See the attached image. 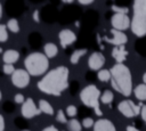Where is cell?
<instances>
[{
	"label": "cell",
	"mask_w": 146,
	"mask_h": 131,
	"mask_svg": "<svg viewBox=\"0 0 146 131\" xmlns=\"http://www.w3.org/2000/svg\"><path fill=\"white\" fill-rule=\"evenodd\" d=\"M68 68L58 66L49 71L39 82L38 88L41 92L50 96H60L68 85Z\"/></svg>",
	"instance_id": "1"
},
{
	"label": "cell",
	"mask_w": 146,
	"mask_h": 131,
	"mask_svg": "<svg viewBox=\"0 0 146 131\" xmlns=\"http://www.w3.org/2000/svg\"><path fill=\"white\" fill-rule=\"evenodd\" d=\"M111 84L115 91L128 97L132 92V77L124 64H115L111 69Z\"/></svg>",
	"instance_id": "2"
},
{
	"label": "cell",
	"mask_w": 146,
	"mask_h": 131,
	"mask_svg": "<svg viewBox=\"0 0 146 131\" xmlns=\"http://www.w3.org/2000/svg\"><path fill=\"white\" fill-rule=\"evenodd\" d=\"M130 28L138 38L146 35V0H136L133 2V16Z\"/></svg>",
	"instance_id": "3"
},
{
	"label": "cell",
	"mask_w": 146,
	"mask_h": 131,
	"mask_svg": "<svg viewBox=\"0 0 146 131\" xmlns=\"http://www.w3.org/2000/svg\"><path fill=\"white\" fill-rule=\"evenodd\" d=\"M24 65L30 75L38 76L46 73V71L49 67V60L44 54L32 52L25 58Z\"/></svg>",
	"instance_id": "4"
},
{
	"label": "cell",
	"mask_w": 146,
	"mask_h": 131,
	"mask_svg": "<svg viewBox=\"0 0 146 131\" xmlns=\"http://www.w3.org/2000/svg\"><path fill=\"white\" fill-rule=\"evenodd\" d=\"M80 99L86 106L94 108L96 115H98V116L103 115V112L99 108L100 91L95 84H89L86 88H83L82 91L80 92Z\"/></svg>",
	"instance_id": "5"
},
{
	"label": "cell",
	"mask_w": 146,
	"mask_h": 131,
	"mask_svg": "<svg viewBox=\"0 0 146 131\" xmlns=\"http://www.w3.org/2000/svg\"><path fill=\"white\" fill-rule=\"evenodd\" d=\"M117 109L119 112L124 115L125 117H133L138 114H140V109H141V104L136 105L132 100H122L119 105H117Z\"/></svg>",
	"instance_id": "6"
},
{
	"label": "cell",
	"mask_w": 146,
	"mask_h": 131,
	"mask_svg": "<svg viewBox=\"0 0 146 131\" xmlns=\"http://www.w3.org/2000/svg\"><path fill=\"white\" fill-rule=\"evenodd\" d=\"M111 24L114 30L123 32L130 27L131 21L127 14H114L111 18Z\"/></svg>",
	"instance_id": "7"
},
{
	"label": "cell",
	"mask_w": 146,
	"mask_h": 131,
	"mask_svg": "<svg viewBox=\"0 0 146 131\" xmlns=\"http://www.w3.org/2000/svg\"><path fill=\"white\" fill-rule=\"evenodd\" d=\"M11 82L17 88H25L30 83V74L26 69H16L11 75Z\"/></svg>",
	"instance_id": "8"
},
{
	"label": "cell",
	"mask_w": 146,
	"mask_h": 131,
	"mask_svg": "<svg viewBox=\"0 0 146 131\" xmlns=\"http://www.w3.org/2000/svg\"><path fill=\"white\" fill-rule=\"evenodd\" d=\"M40 113H41V110L39 108H36L32 98H27L24 101V104L22 105V115L25 118H32L35 115H39Z\"/></svg>",
	"instance_id": "9"
},
{
	"label": "cell",
	"mask_w": 146,
	"mask_h": 131,
	"mask_svg": "<svg viewBox=\"0 0 146 131\" xmlns=\"http://www.w3.org/2000/svg\"><path fill=\"white\" fill-rule=\"evenodd\" d=\"M111 34H112V38H106L105 36L104 40L106 42H108V43L114 44L115 47H117V46H124L127 43V41H128V36L123 32H121V31H117V30L112 28L111 30Z\"/></svg>",
	"instance_id": "10"
},
{
	"label": "cell",
	"mask_w": 146,
	"mask_h": 131,
	"mask_svg": "<svg viewBox=\"0 0 146 131\" xmlns=\"http://www.w3.org/2000/svg\"><path fill=\"white\" fill-rule=\"evenodd\" d=\"M104 64H105V57L102 52H98V51L92 52L88 59L89 68L92 71H98V69L100 71V68L103 67Z\"/></svg>",
	"instance_id": "11"
},
{
	"label": "cell",
	"mask_w": 146,
	"mask_h": 131,
	"mask_svg": "<svg viewBox=\"0 0 146 131\" xmlns=\"http://www.w3.org/2000/svg\"><path fill=\"white\" fill-rule=\"evenodd\" d=\"M58 38H59V42H60V46L63 48L67 47L68 44L73 43L75 40H76V35L73 31L71 30H62L58 34Z\"/></svg>",
	"instance_id": "12"
},
{
	"label": "cell",
	"mask_w": 146,
	"mask_h": 131,
	"mask_svg": "<svg viewBox=\"0 0 146 131\" xmlns=\"http://www.w3.org/2000/svg\"><path fill=\"white\" fill-rule=\"evenodd\" d=\"M94 131H116L115 125L106 118H100L95 122Z\"/></svg>",
	"instance_id": "13"
},
{
	"label": "cell",
	"mask_w": 146,
	"mask_h": 131,
	"mask_svg": "<svg viewBox=\"0 0 146 131\" xmlns=\"http://www.w3.org/2000/svg\"><path fill=\"white\" fill-rule=\"evenodd\" d=\"M128 55V51L125 50L124 46H117L112 49V57L116 60L117 64H123Z\"/></svg>",
	"instance_id": "14"
},
{
	"label": "cell",
	"mask_w": 146,
	"mask_h": 131,
	"mask_svg": "<svg viewBox=\"0 0 146 131\" xmlns=\"http://www.w3.org/2000/svg\"><path fill=\"white\" fill-rule=\"evenodd\" d=\"M18 58H19V54H18V51H16L14 49L6 50L3 52V57H2L5 64H14L15 62L18 60Z\"/></svg>",
	"instance_id": "15"
},
{
	"label": "cell",
	"mask_w": 146,
	"mask_h": 131,
	"mask_svg": "<svg viewBox=\"0 0 146 131\" xmlns=\"http://www.w3.org/2000/svg\"><path fill=\"white\" fill-rule=\"evenodd\" d=\"M133 93L135 97L139 100H146V84H138L135 89H133Z\"/></svg>",
	"instance_id": "16"
},
{
	"label": "cell",
	"mask_w": 146,
	"mask_h": 131,
	"mask_svg": "<svg viewBox=\"0 0 146 131\" xmlns=\"http://www.w3.org/2000/svg\"><path fill=\"white\" fill-rule=\"evenodd\" d=\"M58 52V49H57V46L55 43H46L44 44V55L48 57V58H52L57 55Z\"/></svg>",
	"instance_id": "17"
},
{
	"label": "cell",
	"mask_w": 146,
	"mask_h": 131,
	"mask_svg": "<svg viewBox=\"0 0 146 131\" xmlns=\"http://www.w3.org/2000/svg\"><path fill=\"white\" fill-rule=\"evenodd\" d=\"M39 109L41 110V113L48 114V115H52L54 114V108L52 106L44 99H40L39 101Z\"/></svg>",
	"instance_id": "18"
},
{
	"label": "cell",
	"mask_w": 146,
	"mask_h": 131,
	"mask_svg": "<svg viewBox=\"0 0 146 131\" xmlns=\"http://www.w3.org/2000/svg\"><path fill=\"white\" fill-rule=\"evenodd\" d=\"M86 54H87V49H78V50H75V51L71 55L70 62H71L72 64H78L79 60H80V58L83 57Z\"/></svg>",
	"instance_id": "19"
},
{
	"label": "cell",
	"mask_w": 146,
	"mask_h": 131,
	"mask_svg": "<svg viewBox=\"0 0 146 131\" xmlns=\"http://www.w3.org/2000/svg\"><path fill=\"white\" fill-rule=\"evenodd\" d=\"M113 98H114L113 92L110 91V90H105V91L102 93V96H100V101H102L103 104L107 105V104H111V103H112Z\"/></svg>",
	"instance_id": "20"
},
{
	"label": "cell",
	"mask_w": 146,
	"mask_h": 131,
	"mask_svg": "<svg viewBox=\"0 0 146 131\" xmlns=\"http://www.w3.org/2000/svg\"><path fill=\"white\" fill-rule=\"evenodd\" d=\"M7 28H9V31L13 32V33L19 32V24H18L17 19H15V18L9 19V21L7 22Z\"/></svg>",
	"instance_id": "21"
},
{
	"label": "cell",
	"mask_w": 146,
	"mask_h": 131,
	"mask_svg": "<svg viewBox=\"0 0 146 131\" xmlns=\"http://www.w3.org/2000/svg\"><path fill=\"white\" fill-rule=\"evenodd\" d=\"M98 79L102 81V82H107L111 80V71L108 69H100L97 74Z\"/></svg>",
	"instance_id": "22"
},
{
	"label": "cell",
	"mask_w": 146,
	"mask_h": 131,
	"mask_svg": "<svg viewBox=\"0 0 146 131\" xmlns=\"http://www.w3.org/2000/svg\"><path fill=\"white\" fill-rule=\"evenodd\" d=\"M68 129H70L71 131H81L82 125H81V123H80L78 120L72 118V120L68 121Z\"/></svg>",
	"instance_id": "23"
},
{
	"label": "cell",
	"mask_w": 146,
	"mask_h": 131,
	"mask_svg": "<svg viewBox=\"0 0 146 131\" xmlns=\"http://www.w3.org/2000/svg\"><path fill=\"white\" fill-rule=\"evenodd\" d=\"M8 39V33H7V25L0 24V42H5Z\"/></svg>",
	"instance_id": "24"
},
{
	"label": "cell",
	"mask_w": 146,
	"mask_h": 131,
	"mask_svg": "<svg viewBox=\"0 0 146 131\" xmlns=\"http://www.w3.org/2000/svg\"><path fill=\"white\" fill-rule=\"evenodd\" d=\"M15 67L13 64H5L3 65V73L7 74V75H13L14 72H15Z\"/></svg>",
	"instance_id": "25"
},
{
	"label": "cell",
	"mask_w": 146,
	"mask_h": 131,
	"mask_svg": "<svg viewBox=\"0 0 146 131\" xmlns=\"http://www.w3.org/2000/svg\"><path fill=\"white\" fill-rule=\"evenodd\" d=\"M76 113H78V110H76V107H75L74 105H68V106L66 107V114H67L70 117H74V116L76 115Z\"/></svg>",
	"instance_id": "26"
},
{
	"label": "cell",
	"mask_w": 146,
	"mask_h": 131,
	"mask_svg": "<svg viewBox=\"0 0 146 131\" xmlns=\"http://www.w3.org/2000/svg\"><path fill=\"white\" fill-rule=\"evenodd\" d=\"M94 125H95V122H94V120H92L91 117H86V118H83V121H82V126H83V128L89 129V128H91V126H94Z\"/></svg>",
	"instance_id": "27"
},
{
	"label": "cell",
	"mask_w": 146,
	"mask_h": 131,
	"mask_svg": "<svg viewBox=\"0 0 146 131\" xmlns=\"http://www.w3.org/2000/svg\"><path fill=\"white\" fill-rule=\"evenodd\" d=\"M112 9L115 11V14H128V11H129V9L127 7H119L115 5L112 6Z\"/></svg>",
	"instance_id": "28"
},
{
	"label": "cell",
	"mask_w": 146,
	"mask_h": 131,
	"mask_svg": "<svg viewBox=\"0 0 146 131\" xmlns=\"http://www.w3.org/2000/svg\"><path fill=\"white\" fill-rule=\"evenodd\" d=\"M56 120H57L59 123H66V122H67V120H66V116H65V114H64V112H63L62 109H59V110L57 112V115H56Z\"/></svg>",
	"instance_id": "29"
},
{
	"label": "cell",
	"mask_w": 146,
	"mask_h": 131,
	"mask_svg": "<svg viewBox=\"0 0 146 131\" xmlns=\"http://www.w3.org/2000/svg\"><path fill=\"white\" fill-rule=\"evenodd\" d=\"M14 100H15V103H17V104H24V101L26 100L25 98H24V96L22 95V93H17V95H15V98H14Z\"/></svg>",
	"instance_id": "30"
},
{
	"label": "cell",
	"mask_w": 146,
	"mask_h": 131,
	"mask_svg": "<svg viewBox=\"0 0 146 131\" xmlns=\"http://www.w3.org/2000/svg\"><path fill=\"white\" fill-rule=\"evenodd\" d=\"M140 115H141V118H143V121H144V122H145V124H146V105H141Z\"/></svg>",
	"instance_id": "31"
},
{
	"label": "cell",
	"mask_w": 146,
	"mask_h": 131,
	"mask_svg": "<svg viewBox=\"0 0 146 131\" xmlns=\"http://www.w3.org/2000/svg\"><path fill=\"white\" fill-rule=\"evenodd\" d=\"M5 130V120H3V116L0 114V131H3Z\"/></svg>",
	"instance_id": "32"
},
{
	"label": "cell",
	"mask_w": 146,
	"mask_h": 131,
	"mask_svg": "<svg viewBox=\"0 0 146 131\" xmlns=\"http://www.w3.org/2000/svg\"><path fill=\"white\" fill-rule=\"evenodd\" d=\"M33 21L36 22V23L40 22V18H39V11H38V10H35V11L33 13Z\"/></svg>",
	"instance_id": "33"
},
{
	"label": "cell",
	"mask_w": 146,
	"mask_h": 131,
	"mask_svg": "<svg viewBox=\"0 0 146 131\" xmlns=\"http://www.w3.org/2000/svg\"><path fill=\"white\" fill-rule=\"evenodd\" d=\"M42 131H58L55 126H52V125H49V126H47V128H44Z\"/></svg>",
	"instance_id": "34"
},
{
	"label": "cell",
	"mask_w": 146,
	"mask_h": 131,
	"mask_svg": "<svg viewBox=\"0 0 146 131\" xmlns=\"http://www.w3.org/2000/svg\"><path fill=\"white\" fill-rule=\"evenodd\" d=\"M127 131H141V130H139V129H137V128H135L132 125H128L127 126Z\"/></svg>",
	"instance_id": "35"
},
{
	"label": "cell",
	"mask_w": 146,
	"mask_h": 131,
	"mask_svg": "<svg viewBox=\"0 0 146 131\" xmlns=\"http://www.w3.org/2000/svg\"><path fill=\"white\" fill-rule=\"evenodd\" d=\"M79 2H80L81 5H90V3H92L94 1H92V0H87V1H84V0H80Z\"/></svg>",
	"instance_id": "36"
},
{
	"label": "cell",
	"mask_w": 146,
	"mask_h": 131,
	"mask_svg": "<svg viewBox=\"0 0 146 131\" xmlns=\"http://www.w3.org/2000/svg\"><path fill=\"white\" fill-rule=\"evenodd\" d=\"M143 81H144V84H146V72H145L144 75H143Z\"/></svg>",
	"instance_id": "37"
},
{
	"label": "cell",
	"mask_w": 146,
	"mask_h": 131,
	"mask_svg": "<svg viewBox=\"0 0 146 131\" xmlns=\"http://www.w3.org/2000/svg\"><path fill=\"white\" fill-rule=\"evenodd\" d=\"M1 16H2V6L0 3V19H1Z\"/></svg>",
	"instance_id": "38"
},
{
	"label": "cell",
	"mask_w": 146,
	"mask_h": 131,
	"mask_svg": "<svg viewBox=\"0 0 146 131\" xmlns=\"http://www.w3.org/2000/svg\"><path fill=\"white\" fill-rule=\"evenodd\" d=\"M22 131H30V130H22Z\"/></svg>",
	"instance_id": "39"
},
{
	"label": "cell",
	"mask_w": 146,
	"mask_h": 131,
	"mask_svg": "<svg viewBox=\"0 0 146 131\" xmlns=\"http://www.w3.org/2000/svg\"><path fill=\"white\" fill-rule=\"evenodd\" d=\"M0 99H1V91H0Z\"/></svg>",
	"instance_id": "40"
}]
</instances>
